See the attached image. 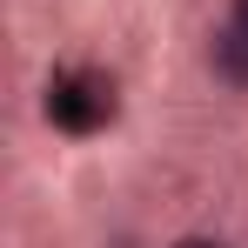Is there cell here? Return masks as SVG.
<instances>
[{
    "label": "cell",
    "instance_id": "obj_1",
    "mask_svg": "<svg viewBox=\"0 0 248 248\" xmlns=\"http://www.w3.org/2000/svg\"><path fill=\"white\" fill-rule=\"evenodd\" d=\"M208 74L221 87H235V94H248V27L242 20H221L208 34Z\"/></svg>",
    "mask_w": 248,
    "mask_h": 248
},
{
    "label": "cell",
    "instance_id": "obj_2",
    "mask_svg": "<svg viewBox=\"0 0 248 248\" xmlns=\"http://www.w3.org/2000/svg\"><path fill=\"white\" fill-rule=\"evenodd\" d=\"M168 248H228V242H215V235H181V242H168Z\"/></svg>",
    "mask_w": 248,
    "mask_h": 248
},
{
    "label": "cell",
    "instance_id": "obj_3",
    "mask_svg": "<svg viewBox=\"0 0 248 248\" xmlns=\"http://www.w3.org/2000/svg\"><path fill=\"white\" fill-rule=\"evenodd\" d=\"M228 20H242V27H248V0H228Z\"/></svg>",
    "mask_w": 248,
    "mask_h": 248
}]
</instances>
